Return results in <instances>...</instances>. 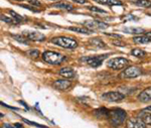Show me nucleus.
Here are the masks:
<instances>
[{"instance_id": "obj_5", "label": "nucleus", "mask_w": 151, "mask_h": 128, "mask_svg": "<svg viewBox=\"0 0 151 128\" xmlns=\"http://www.w3.org/2000/svg\"><path fill=\"white\" fill-rule=\"evenodd\" d=\"M128 60H126L125 58H115L108 61V67L113 70H121V69L125 68L128 65Z\"/></svg>"}, {"instance_id": "obj_3", "label": "nucleus", "mask_w": 151, "mask_h": 128, "mask_svg": "<svg viewBox=\"0 0 151 128\" xmlns=\"http://www.w3.org/2000/svg\"><path fill=\"white\" fill-rule=\"evenodd\" d=\"M52 43L57 46H62V48H70V50H73V48L78 46V43L75 39L67 38V36H58V38H55L52 39Z\"/></svg>"}, {"instance_id": "obj_7", "label": "nucleus", "mask_w": 151, "mask_h": 128, "mask_svg": "<svg viewBox=\"0 0 151 128\" xmlns=\"http://www.w3.org/2000/svg\"><path fill=\"white\" fill-rule=\"evenodd\" d=\"M84 24L86 27L91 29V30H93V29H106L109 27V24L99 20H86L84 21Z\"/></svg>"}, {"instance_id": "obj_10", "label": "nucleus", "mask_w": 151, "mask_h": 128, "mask_svg": "<svg viewBox=\"0 0 151 128\" xmlns=\"http://www.w3.org/2000/svg\"><path fill=\"white\" fill-rule=\"evenodd\" d=\"M52 86L57 90L65 91L68 90L72 86V83H70V81H67V80H58L52 84Z\"/></svg>"}, {"instance_id": "obj_24", "label": "nucleus", "mask_w": 151, "mask_h": 128, "mask_svg": "<svg viewBox=\"0 0 151 128\" xmlns=\"http://www.w3.org/2000/svg\"><path fill=\"white\" fill-rule=\"evenodd\" d=\"M131 55H133L136 58H145L146 56V51L140 48H135V50L131 51Z\"/></svg>"}, {"instance_id": "obj_22", "label": "nucleus", "mask_w": 151, "mask_h": 128, "mask_svg": "<svg viewBox=\"0 0 151 128\" xmlns=\"http://www.w3.org/2000/svg\"><path fill=\"white\" fill-rule=\"evenodd\" d=\"M139 117L142 119V121H144L146 124H149L151 125V114L150 113H146L144 111L140 112Z\"/></svg>"}, {"instance_id": "obj_37", "label": "nucleus", "mask_w": 151, "mask_h": 128, "mask_svg": "<svg viewBox=\"0 0 151 128\" xmlns=\"http://www.w3.org/2000/svg\"><path fill=\"white\" fill-rule=\"evenodd\" d=\"M14 126H15L16 128H23V126L21 124H19V123H15V124H14Z\"/></svg>"}, {"instance_id": "obj_19", "label": "nucleus", "mask_w": 151, "mask_h": 128, "mask_svg": "<svg viewBox=\"0 0 151 128\" xmlns=\"http://www.w3.org/2000/svg\"><path fill=\"white\" fill-rule=\"evenodd\" d=\"M1 20L4 21V22H6V23H8V24H17V23L20 22V21L17 20L16 18H14L13 16L9 17V16L3 15V14L1 15Z\"/></svg>"}, {"instance_id": "obj_14", "label": "nucleus", "mask_w": 151, "mask_h": 128, "mask_svg": "<svg viewBox=\"0 0 151 128\" xmlns=\"http://www.w3.org/2000/svg\"><path fill=\"white\" fill-rule=\"evenodd\" d=\"M94 1L98 2L100 4H104V5H109V6H113V5H122V2L120 0H94Z\"/></svg>"}, {"instance_id": "obj_17", "label": "nucleus", "mask_w": 151, "mask_h": 128, "mask_svg": "<svg viewBox=\"0 0 151 128\" xmlns=\"http://www.w3.org/2000/svg\"><path fill=\"white\" fill-rule=\"evenodd\" d=\"M90 43L93 45L95 48H105V46H106V45L104 43V41L99 38H91L90 39Z\"/></svg>"}, {"instance_id": "obj_26", "label": "nucleus", "mask_w": 151, "mask_h": 128, "mask_svg": "<svg viewBox=\"0 0 151 128\" xmlns=\"http://www.w3.org/2000/svg\"><path fill=\"white\" fill-rule=\"evenodd\" d=\"M26 54H27V56H29L30 58H37L38 55H40V51L37 50H29L28 51H26Z\"/></svg>"}, {"instance_id": "obj_28", "label": "nucleus", "mask_w": 151, "mask_h": 128, "mask_svg": "<svg viewBox=\"0 0 151 128\" xmlns=\"http://www.w3.org/2000/svg\"><path fill=\"white\" fill-rule=\"evenodd\" d=\"M88 8H89L91 11H94V12H100V13H107V11H105V10H103V9H101V8H98V7H96V6H91V7H88Z\"/></svg>"}, {"instance_id": "obj_25", "label": "nucleus", "mask_w": 151, "mask_h": 128, "mask_svg": "<svg viewBox=\"0 0 151 128\" xmlns=\"http://www.w3.org/2000/svg\"><path fill=\"white\" fill-rule=\"evenodd\" d=\"M21 119H22L25 123H27V124H29V125H32V126H36V127H40V128H48L47 126H45V125L38 124V123H35V122H32V121H30V120L25 119V118H21Z\"/></svg>"}, {"instance_id": "obj_21", "label": "nucleus", "mask_w": 151, "mask_h": 128, "mask_svg": "<svg viewBox=\"0 0 151 128\" xmlns=\"http://www.w3.org/2000/svg\"><path fill=\"white\" fill-rule=\"evenodd\" d=\"M124 31L127 33L136 34V33H143L145 30L141 27H125L124 28Z\"/></svg>"}, {"instance_id": "obj_29", "label": "nucleus", "mask_w": 151, "mask_h": 128, "mask_svg": "<svg viewBox=\"0 0 151 128\" xmlns=\"http://www.w3.org/2000/svg\"><path fill=\"white\" fill-rule=\"evenodd\" d=\"M9 13H10L11 15L14 17V18L17 19V20H19V21L23 20V17H22V16H20V15H19V14H17V13H16V12H14V11H12V10H9Z\"/></svg>"}, {"instance_id": "obj_13", "label": "nucleus", "mask_w": 151, "mask_h": 128, "mask_svg": "<svg viewBox=\"0 0 151 128\" xmlns=\"http://www.w3.org/2000/svg\"><path fill=\"white\" fill-rule=\"evenodd\" d=\"M139 100L141 102H149L151 101V87L146 88L139 94Z\"/></svg>"}, {"instance_id": "obj_18", "label": "nucleus", "mask_w": 151, "mask_h": 128, "mask_svg": "<svg viewBox=\"0 0 151 128\" xmlns=\"http://www.w3.org/2000/svg\"><path fill=\"white\" fill-rule=\"evenodd\" d=\"M133 40L135 41L136 43H149L151 41V38L145 34V35L135 36V38H133Z\"/></svg>"}, {"instance_id": "obj_27", "label": "nucleus", "mask_w": 151, "mask_h": 128, "mask_svg": "<svg viewBox=\"0 0 151 128\" xmlns=\"http://www.w3.org/2000/svg\"><path fill=\"white\" fill-rule=\"evenodd\" d=\"M12 38H15L18 43H23V45H27V43H28V41H26V39H27V38H24L22 35H21V36L20 35H12Z\"/></svg>"}, {"instance_id": "obj_20", "label": "nucleus", "mask_w": 151, "mask_h": 128, "mask_svg": "<svg viewBox=\"0 0 151 128\" xmlns=\"http://www.w3.org/2000/svg\"><path fill=\"white\" fill-rule=\"evenodd\" d=\"M94 114L96 115L97 117H99V118H105V117H108L109 111L107 109H105V108H101V109L95 110Z\"/></svg>"}, {"instance_id": "obj_34", "label": "nucleus", "mask_w": 151, "mask_h": 128, "mask_svg": "<svg viewBox=\"0 0 151 128\" xmlns=\"http://www.w3.org/2000/svg\"><path fill=\"white\" fill-rule=\"evenodd\" d=\"M113 45H115V46H125L124 43H120L119 40H113Z\"/></svg>"}, {"instance_id": "obj_8", "label": "nucleus", "mask_w": 151, "mask_h": 128, "mask_svg": "<svg viewBox=\"0 0 151 128\" xmlns=\"http://www.w3.org/2000/svg\"><path fill=\"white\" fill-rule=\"evenodd\" d=\"M141 74H142V71L138 67H134L133 66V67H129L124 71L122 73V77L127 79H132V78L139 77Z\"/></svg>"}, {"instance_id": "obj_41", "label": "nucleus", "mask_w": 151, "mask_h": 128, "mask_svg": "<svg viewBox=\"0 0 151 128\" xmlns=\"http://www.w3.org/2000/svg\"><path fill=\"white\" fill-rule=\"evenodd\" d=\"M16 1H23V0H16Z\"/></svg>"}, {"instance_id": "obj_6", "label": "nucleus", "mask_w": 151, "mask_h": 128, "mask_svg": "<svg viewBox=\"0 0 151 128\" xmlns=\"http://www.w3.org/2000/svg\"><path fill=\"white\" fill-rule=\"evenodd\" d=\"M102 98L106 101H109V102H120V101L125 99V95L119 92H108L102 95Z\"/></svg>"}, {"instance_id": "obj_23", "label": "nucleus", "mask_w": 151, "mask_h": 128, "mask_svg": "<svg viewBox=\"0 0 151 128\" xmlns=\"http://www.w3.org/2000/svg\"><path fill=\"white\" fill-rule=\"evenodd\" d=\"M134 3H135L137 6L144 7V8L151 7V1H150V0H136Z\"/></svg>"}, {"instance_id": "obj_32", "label": "nucleus", "mask_w": 151, "mask_h": 128, "mask_svg": "<svg viewBox=\"0 0 151 128\" xmlns=\"http://www.w3.org/2000/svg\"><path fill=\"white\" fill-rule=\"evenodd\" d=\"M73 1L77 2V3H80V4H86L88 2V0H73Z\"/></svg>"}, {"instance_id": "obj_11", "label": "nucleus", "mask_w": 151, "mask_h": 128, "mask_svg": "<svg viewBox=\"0 0 151 128\" xmlns=\"http://www.w3.org/2000/svg\"><path fill=\"white\" fill-rule=\"evenodd\" d=\"M146 123L144 121H141L139 119H130L127 122L128 128H146Z\"/></svg>"}, {"instance_id": "obj_31", "label": "nucleus", "mask_w": 151, "mask_h": 128, "mask_svg": "<svg viewBox=\"0 0 151 128\" xmlns=\"http://www.w3.org/2000/svg\"><path fill=\"white\" fill-rule=\"evenodd\" d=\"M28 2L31 4H33V5H35V6H41V3L40 1H37V0H28Z\"/></svg>"}, {"instance_id": "obj_15", "label": "nucleus", "mask_w": 151, "mask_h": 128, "mask_svg": "<svg viewBox=\"0 0 151 128\" xmlns=\"http://www.w3.org/2000/svg\"><path fill=\"white\" fill-rule=\"evenodd\" d=\"M55 8H60V9H65V10H73L74 9V6L70 3H65V2H58V3H55L52 5Z\"/></svg>"}, {"instance_id": "obj_1", "label": "nucleus", "mask_w": 151, "mask_h": 128, "mask_svg": "<svg viewBox=\"0 0 151 128\" xmlns=\"http://www.w3.org/2000/svg\"><path fill=\"white\" fill-rule=\"evenodd\" d=\"M109 122L114 127H118L122 125L126 119V112L122 109H112L109 111L108 115Z\"/></svg>"}, {"instance_id": "obj_9", "label": "nucleus", "mask_w": 151, "mask_h": 128, "mask_svg": "<svg viewBox=\"0 0 151 128\" xmlns=\"http://www.w3.org/2000/svg\"><path fill=\"white\" fill-rule=\"evenodd\" d=\"M23 36L33 41H42L45 39V36L42 33H37V31H24Z\"/></svg>"}, {"instance_id": "obj_35", "label": "nucleus", "mask_w": 151, "mask_h": 128, "mask_svg": "<svg viewBox=\"0 0 151 128\" xmlns=\"http://www.w3.org/2000/svg\"><path fill=\"white\" fill-rule=\"evenodd\" d=\"M21 7H23V8H26V9H29V10H31V11H37V10H35V9H32V7H30V6H27V5H20Z\"/></svg>"}, {"instance_id": "obj_2", "label": "nucleus", "mask_w": 151, "mask_h": 128, "mask_svg": "<svg viewBox=\"0 0 151 128\" xmlns=\"http://www.w3.org/2000/svg\"><path fill=\"white\" fill-rule=\"evenodd\" d=\"M42 59L45 63L50 64V65H60L65 60V58L63 55L50 51H45L42 54Z\"/></svg>"}, {"instance_id": "obj_38", "label": "nucleus", "mask_w": 151, "mask_h": 128, "mask_svg": "<svg viewBox=\"0 0 151 128\" xmlns=\"http://www.w3.org/2000/svg\"><path fill=\"white\" fill-rule=\"evenodd\" d=\"M4 127L5 128H16L15 126H11V125H9V124H4Z\"/></svg>"}, {"instance_id": "obj_4", "label": "nucleus", "mask_w": 151, "mask_h": 128, "mask_svg": "<svg viewBox=\"0 0 151 128\" xmlns=\"http://www.w3.org/2000/svg\"><path fill=\"white\" fill-rule=\"evenodd\" d=\"M108 56V55H102V56H87L83 58L82 61H85L89 66L93 68H98L102 65L103 61Z\"/></svg>"}, {"instance_id": "obj_39", "label": "nucleus", "mask_w": 151, "mask_h": 128, "mask_svg": "<svg viewBox=\"0 0 151 128\" xmlns=\"http://www.w3.org/2000/svg\"><path fill=\"white\" fill-rule=\"evenodd\" d=\"M145 111H151V106H148V107L145 108Z\"/></svg>"}, {"instance_id": "obj_36", "label": "nucleus", "mask_w": 151, "mask_h": 128, "mask_svg": "<svg viewBox=\"0 0 151 128\" xmlns=\"http://www.w3.org/2000/svg\"><path fill=\"white\" fill-rule=\"evenodd\" d=\"M18 103H19V104H22V105L24 106V107H25V108H26V110H29V107H28V106H27V105H26V104H25V103H24V102H23V101H20V100H19V101H18Z\"/></svg>"}, {"instance_id": "obj_40", "label": "nucleus", "mask_w": 151, "mask_h": 128, "mask_svg": "<svg viewBox=\"0 0 151 128\" xmlns=\"http://www.w3.org/2000/svg\"><path fill=\"white\" fill-rule=\"evenodd\" d=\"M146 35L149 36V38H151V31H149V33H146Z\"/></svg>"}, {"instance_id": "obj_16", "label": "nucleus", "mask_w": 151, "mask_h": 128, "mask_svg": "<svg viewBox=\"0 0 151 128\" xmlns=\"http://www.w3.org/2000/svg\"><path fill=\"white\" fill-rule=\"evenodd\" d=\"M69 30H73V31H76V33H84V34H90L92 33L91 29H89L86 26L84 27H77V26H70V27H68Z\"/></svg>"}, {"instance_id": "obj_42", "label": "nucleus", "mask_w": 151, "mask_h": 128, "mask_svg": "<svg viewBox=\"0 0 151 128\" xmlns=\"http://www.w3.org/2000/svg\"><path fill=\"white\" fill-rule=\"evenodd\" d=\"M150 15H151V13H150Z\"/></svg>"}, {"instance_id": "obj_30", "label": "nucleus", "mask_w": 151, "mask_h": 128, "mask_svg": "<svg viewBox=\"0 0 151 128\" xmlns=\"http://www.w3.org/2000/svg\"><path fill=\"white\" fill-rule=\"evenodd\" d=\"M106 35L112 36V38H122L121 34H117V33H106Z\"/></svg>"}, {"instance_id": "obj_33", "label": "nucleus", "mask_w": 151, "mask_h": 128, "mask_svg": "<svg viewBox=\"0 0 151 128\" xmlns=\"http://www.w3.org/2000/svg\"><path fill=\"white\" fill-rule=\"evenodd\" d=\"M1 105H2V106H4V107H7V108H9V109H13V110H18V108H15V107H11V106H8V105L4 104L3 102H1Z\"/></svg>"}, {"instance_id": "obj_12", "label": "nucleus", "mask_w": 151, "mask_h": 128, "mask_svg": "<svg viewBox=\"0 0 151 128\" xmlns=\"http://www.w3.org/2000/svg\"><path fill=\"white\" fill-rule=\"evenodd\" d=\"M58 74H60V76H63L64 78H67V79H72L76 76L75 71L70 67H65V68L60 69V71L58 72Z\"/></svg>"}]
</instances>
